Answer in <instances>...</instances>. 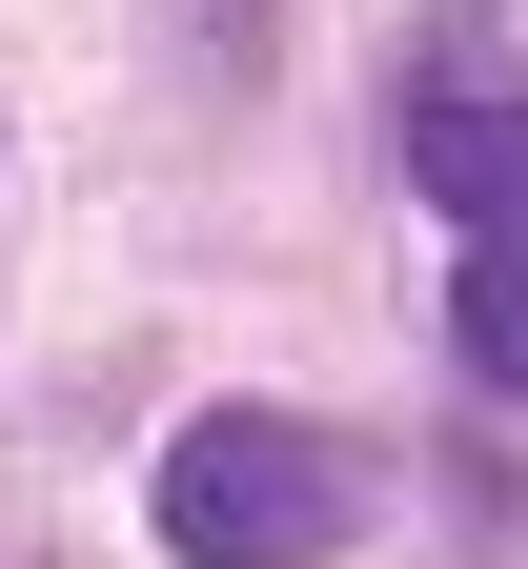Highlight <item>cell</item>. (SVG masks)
<instances>
[{"label":"cell","instance_id":"cell-2","mask_svg":"<svg viewBox=\"0 0 528 569\" xmlns=\"http://www.w3.org/2000/svg\"><path fill=\"white\" fill-rule=\"evenodd\" d=\"M407 183H427L468 244H528V102H488V82L407 102Z\"/></svg>","mask_w":528,"mask_h":569},{"label":"cell","instance_id":"cell-3","mask_svg":"<svg viewBox=\"0 0 528 569\" xmlns=\"http://www.w3.org/2000/svg\"><path fill=\"white\" fill-rule=\"evenodd\" d=\"M447 346L528 407V244H468V284H447Z\"/></svg>","mask_w":528,"mask_h":569},{"label":"cell","instance_id":"cell-1","mask_svg":"<svg viewBox=\"0 0 528 569\" xmlns=\"http://www.w3.org/2000/svg\"><path fill=\"white\" fill-rule=\"evenodd\" d=\"M142 509H163L183 569H326L366 529V448L306 407H203L163 468H142Z\"/></svg>","mask_w":528,"mask_h":569}]
</instances>
